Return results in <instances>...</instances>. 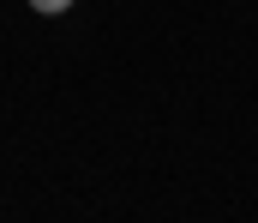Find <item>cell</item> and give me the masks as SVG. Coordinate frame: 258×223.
I'll return each mask as SVG.
<instances>
[{"label":"cell","instance_id":"6da1fadb","mask_svg":"<svg viewBox=\"0 0 258 223\" xmlns=\"http://www.w3.org/2000/svg\"><path fill=\"white\" fill-rule=\"evenodd\" d=\"M72 0H30V12H42V18H54V12H66Z\"/></svg>","mask_w":258,"mask_h":223}]
</instances>
